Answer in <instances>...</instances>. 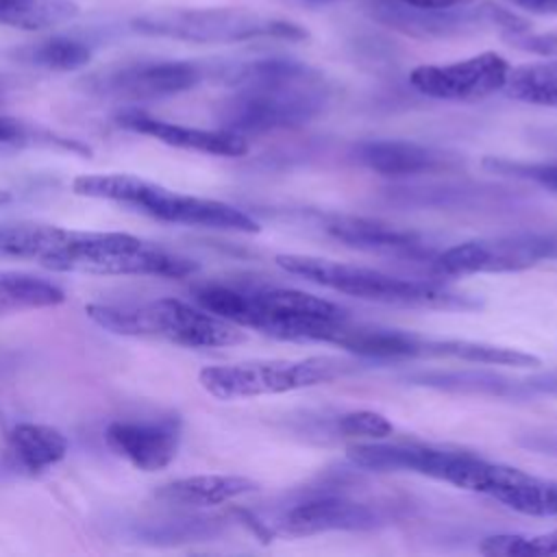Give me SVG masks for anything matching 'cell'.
<instances>
[{
	"label": "cell",
	"mask_w": 557,
	"mask_h": 557,
	"mask_svg": "<svg viewBox=\"0 0 557 557\" xmlns=\"http://www.w3.org/2000/svg\"><path fill=\"white\" fill-rule=\"evenodd\" d=\"M0 257L28 259L54 272L183 278L198 263L128 233L74 231L52 224L0 226Z\"/></svg>",
	"instance_id": "1"
},
{
	"label": "cell",
	"mask_w": 557,
	"mask_h": 557,
	"mask_svg": "<svg viewBox=\"0 0 557 557\" xmlns=\"http://www.w3.org/2000/svg\"><path fill=\"white\" fill-rule=\"evenodd\" d=\"M233 96L220 111V128L261 135L296 128L318 117L329 102L326 78L294 59H255L228 70Z\"/></svg>",
	"instance_id": "2"
},
{
	"label": "cell",
	"mask_w": 557,
	"mask_h": 557,
	"mask_svg": "<svg viewBox=\"0 0 557 557\" xmlns=\"http://www.w3.org/2000/svg\"><path fill=\"white\" fill-rule=\"evenodd\" d=\"M194 300L242 326L289 342H322L339 346L350 315L339 305L300 289L285 287H233L224 283H202L194 287Z\"/></svg>",
	"instance_id": "3"
},
{
	"label": "cell",
	"mask_w": 557,
	"mask_h": 557,
	"mask_svg": "<svg viewBox=\"0 0 557 557\" xmlns=\"http://www.w3.org/2000/svg\"><path fill=\"white\" fill-rule=\"evenodd\" d=\"M276 263L289 274L361 300L446 311H470L481 307V300L472 294H463L437 281L400 278L381 270L309 255H278Z\"/></svg>",
	"instance_id": "4"
},
{
	"label": "cell",
	"mask_w": 557,
	"mask_h": 557,
	"mask_svg": "<svg viewBox=\"0 0 557 557\" xmlns=\"http://www.w3.org/2000/svg\"><path fill=\"white\" fill-rule=\"evenodd\" d=\"M87 315L115 335L161 337L187 348H224L246 342L242 326L176 298L144 305H87Z\"/></svg>",
	"instance_id": "5"
},
{
	"label": "cell",
	"mask_w": 557,
	"mask_h": 557,
	"mask_svg": "<svg viewBox=\"0 0 557 557\" xmlns=\"http://www.w3.org/2000/svg\"><path fill=\"white\" fill-rule=\"evenodd\" d=\"M133 30L194 44H235L261 37L298 41L307 37L300 24L244 9H161L137 15Z\"/></svg>",
	"instance_id": "6"
},
{
	"label": "cell",
	"mask_w": 557,
	"mask_h": 557,
	"mask_svg": "<svg viewBox=\"0 0 557 557\" xmlns=\"http://www.w3.org/2000/svg\"><path fill=\"white\" fill-rule=\"evenodd\" d=\"M355 366L337 357H307L283 361H246L228 366H209L198 374L200 385L220 400L255 398L296 392L335 381Z\"/></svg>",
	"instance_id": "7"
},
{
	"label": "cell",
	"mask_w": 557,
	"mask_h": 557,
	"mask_svg": "<svg viewBox=\"0 0 557 557\" xmlns=\"http://www.w3.org/2000/svg\"><path fill=\"white\" fill-rule=\"evenodd\" d=\"M263 537H309L329 531H370L381 524V513L361 500L335 490H307L276 507L270 518L239 511Z\"/></svg>",
	"instance_id": "8"
},
{
	"label": "cell",
	"mask_w": 557,
	"mask_h": 557,
	"mask_svg": "<svg viewBox=\"0 0 557 557\" xmlns=\"http://www.w3.org/2000/svg\"><path fill=\"white\" fill-rule=\"evenodd\" d=\"M553 259H557V233H513L455 244L437 252L431 268L444 276H466L520 272Z\"/></svg>",
	"instance_id": "9"
},
{
	"label": "cell",
	"mask_w": 557,
	"mask_h": 557,
	"mask_svg": "<svg viewBox=\"0 0 557 557\" xmlns=\"http://www.w3.org/2000/svg\"><path fill=\"white\" fill-rule=\"evenodd\" d=\"M379 22L389 24L407 35L416 37H453L466 30H474L479 26H496L503 35L527 33L529 22L518 13L496 7V4H479V7H433L418 9L403 2H379L374 9Z\"/></svg>",
	"instance_id": "10"
},
{
	"label": "cell",
	"mask_w": 557,
	"mask_h": 557,
	"mask_svg": "<svg viewBox=\"0 0 557 557\" xmlns=\"http://www.w3.org/2000/svg\"><path fill=\"white\" fill-rule=\"evenodd\" d=\"M128 207L170 224L200 226L213 231H233V233H259V222L246 211L209 198L187 196L150 181H139Z\"/></svg>",
	"instance_id": "11"
},
{
	"label": "cell",
	"mask_w": 557,
	"mask_h": 557,
	"mask_svg": "<svg viewBox=\"0 0 557 557\" xmlns=\"http://www.w3.org/2000/svg\"><path fill=\"white\" fill-rule=\"evenodd\" d=\"M511 65L498 52H481L455 63L418 65L409 74L416 91L435 100L472 102L505 87Z\"/></svg>",
	"instance_id": "12"
},
{
	"label": "cell",
	"mask_w": 557,
	"mask_h": 557,
	"mask_svg": "<svg viewBox=\"0 0 557 557\" xmlns=\"http://www.w3.org/2000/svg\"><path fill=\"white\" fill-rule=\"evenodd\" d=\"M109 448L144 472H157L170 466L181 444L178 416L157 420H115L107 426Z\"/></svg>",
	"instance_id": "13"
},
{
	"label": "cell",
	"mask_w": 557,
	"mask_h": 557,
	"mask_svg": "<svg viewBox=\"0 0 557 557\" xmlns=\"http://www.w3.org/2000/svg\"><path fill=\"white\" fill-rule=\"evenodd\" d=\"M202 67L189 61H154L113 70L94 81V89L113 98L154 100L196 87Z\"/></svg>",
	"instance_id": "14"
},
{
	"label": "cell",
	"mask_w": 557,
	"mask_h": 557,
	"mask_svg": "<svg viewBox=\"0 0 557 557\" xmlns=\"http://www.w3.org/2000/svg\"><path fill=\"white\" fill-rule=\"evenodd\" d=\"M466 450L459 448H440L426 444H387L370 442L355 444L348 448V457L359 468L379 470V472H416L437 481L450 483L453 472L457 470Z\"/></svg>",
	"instance_id": "15"
},
{
	"label": "cell",
	"mask_w": 557,
	"mask_h": 557,
	"mask_svg": "<svg viewBox=\"0 0 557 557\" xmlns=\"http://www.w3.org/2000/svg\"><path fill=\"white\" fill-rule=\"evenodd\" d=\"M115 120L120 126L133 133L154 137L168 146L183 148V150H196V152L215 154V157H242L248 152L246 137L224 128L209 131V128L183 126V124L152 117L139 109H124L117 113Z\"/></svg>",
	"instance_id": "16"
},
{
	"label": "cell",
	"mask_w": 557,
	"mask_h": 557,
	"mask_svg": "<svg viewBox=\"0 0 557 557\" xmlns=\"http://www.w3.org/2000/svg\"><path fill=\"white\" fill-rule=\"evenodd\" d=\"M324 231L352 248L381 252L405 259H422L431 263L435 252L424 244V239L413 231H403L385 222L355 218V215H329L324 218Z\"/></svg>",
	"instance_id": "17"
},
{
	"label": "cell",
	"mask_w": 557,
	"mask_h": 557,
	"mask_svg": "<svg viewBox=\"0 0 557 557\" xmlns=\"http://www.w3.org/2000/svg\"><path fill=\"white\" fill-rule=\"evenodd\" d=\"M355 159L381 174V176H418V174H435L446 172L457 165V157L444 150L422 146L405 139H370L361 141L352 148Z\"/></svg>",
	"instance_id": "18"
},
{
	"label": "cell",
	"mask_w": 557,
	"mask_h": 557,
	"mask_svg": "<svg viewBox=\"0 0 557 557\" xmlns=\"http://www.w3.org/2000/svg\"><path fill=\"white\" fill-rule=\"evenodd\" d=\"M259 483L239 474H198L170 481L154 492V498L176 507H213L252 494Z\"/></svg>",
	"instance_id": "19"
},
{
	"label": "cell",
	"mask_w": 557,
	"mask_h": 557,
	"mask_svg": "<svg viewBox=\"0 0 557 557\" xmlns=\"http://www.w3.org/2000/svg\"><path fill=\"white\" fill-rule=\"evenodd\" d=\"M67 437L48 424L17 422L7 433V453L15 468L26 474H41L67 455Z\"/></svg>",
	"instance_id": "20"
},
{
	"label": "cell",
	"mask_w": 557,
	"mask_h": 557,
	"mask_svg": "<svg viewBox=\"0 0 557 557\" xmlns=\"http://www.w3.org/2000/svg\"><path fill=\"white\" fill-rule=\"evenodd\" d=\"M420 357H446L459 359L468 363H485V366H513V368H537L542 361L524 350L496 346L487 342L472 339H433L422 337Z\"/></svg>",
	"instance_id": "21"
},
{
	"label": "cell",
	"mask_w": 557,
	"mask_h": 557,
	"mask_svg": "<svg viewBox=\"0 0 557 557\" xmlns=\"http://www.w3.org/2000/svg\"><path fill=\"white\" fill-rule=\"evenodd\" d=\"M63 300V289L41 276L15 270L0 272V318L28 309L57 307Z\"/></svg>",
	"instance_id": "22"
},
{
	"label": "cell",
	"mask_w": 557,
	"mask_h": 557,
	"mask_svg": "<svg viewBox=\"0 0 557 557\" xmlns=\"http://www.w3.org/2000/svg\"><path fill=\"white\" fill-rule=\"evenodd\" d=\"M503 91L527 104L557 109V57L511 67Z\"/></svg>",
	"instance_id": "23"
},
{
	"label": "cell",
	"mask_w": 557,
	"mask_h": 557,
	"mask_svg": "<svg viewBox=\"0 0 557 557\" xmlns=\"http://www.w3.org/2000/svg\"><path fill=\"white\" fill-rule=\"evenodd\" d=\"M72 0H0V24L22 30H44L78 15Z\"/></svg>",
	"instance_id": "24"
},
{
	"label": "cell",
	"mask_w": 557,
	"mask_h": 557,
	"mask_svg": "<svg viewBox=\"0 0 557 557\" xmlns=\"http://www.w3.org/2000/svg\"><path fill=\"white\" fill-rule=\"evenodd\" d=\"M479 550L492 557H553L557 555V529L540 535H490L481 542Z\"/></svg>",
	"instance_id": "25"
},
{
	"label": "cell",
	"mask_w": 557,
	"mask_h": 557,
	"mask_svg": "<svg viewBox=\"0 0 557 557\" xmlns=\"http://www.w3.org/2000/svg\"><path fill=\"white\" fill-rule=\"evenodd\" d=\"M28 59L35 65H41L46 70L72 72L89 63L91 50L87 44L72 37H50L46 41H39L35 48H30Z\"/></svg>",
	"instance_id": "26"
},
{
	"label": "cell",
	"mask_w": 557,
	"mask_h": 557,
	"mask_svg": "<svg viewBox=\"0 0 557 557\" xmlns=\"http://www.w3.org/2000/svg\"><path fill=\"white\" fill-rule=\"evenodd\" d=\"M337 429L346 437H366V440H385L394 433L392 422L370 409H359V411H348L337 420Z\"/></svg>",
	"instance_id": "27"
},
{
	"label": "cell",
	"mask_w": 557,
	"mask_h": 557,
	"mask_svg": "<svg viewBox=\"0 0 557 557\" xmlns=\"http://www.w3.org/2000/svg\"><path fill=\"white\" fill-rule=\"evenodd\" d=\"M485 165L498 174L533 181L546 189L557 191V161L522 163V161H505V159H485Z\"/></svg>",
	"instance_id": "28"
},
{
	"label": "cell",
	"mask_w": 557,
	"mask_h": 557,
	"mask_svg": "<svg viewBox=\"0 0 557 557\" xmlns=\"http://www.w3.org/2000/svg\"><path fill=\"white\" fill-rule=\"evenodd\" d=\"M511 46L542 54V57H557V30L553 33H516V35H503Z\"/></svg>",
	"instance_id": "29"
},
{
	"label": "cell",
	"mask_w": 557,
	"mask_h": 557,
	"mask_svg": "<svg viewBox=\"0 0 557 557\" xmlns=\"http://www.w3.org/2000/svg\"><path fill=\"white\" fill-rule=\"evenodd\" d=\"M37 139V133L20 120L0 117V146H30Z\"/></svg>",
	"instance_id": "30"
},
{
	"label": "cell",
	"mask_w": 557,
	"mask_h": 557,
	"mask_svg": "<svg viewBox=\"0 0 557 557\" xmlns=\"http://www.w3.org/2000/svg\"><path fill=\"white\" fill-rule=\"evenodd\" d=\"M513 7L537 13V15H557V0H507Z\"/></svg>",
	"instance_id": "31"
},
{
	"label": "cell",
	"mask_w": 557,
	"mask_h": 557,
	"mask_svg": "<svg viewBox=\"0 0 557 557\" xmlns=\"http://www.w3.org/2000/svg\"><path fill=\"white\" fill-rule=\"evenodd\" d=\"M409 7H418V9H433V7H453V4H463L466 0H396Z\"/></svg>",
	"instance_id": "32"
},
{
	"label": "cell",
	"mask_w": 557,
	"mask_h": 557,
	"mask_svg": "<svg viewBox=\"0 0 557 557\" xmlns=\"http://www.w3.org/2000/svg\"><path fill=\"white\" fill-rule=\"evenodd\" d=\"M11 200H13L11 191H7V189H0V207H2V205H7V202H11Z\"/></svg>",
	"instance_id": "33"
}]
</instances>
